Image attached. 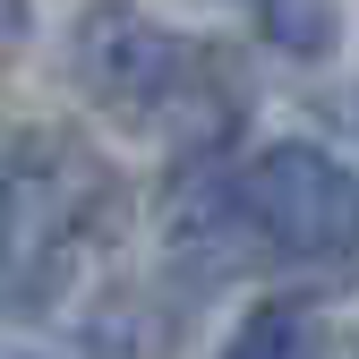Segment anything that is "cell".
<instances>
[{
	"label": "cell",
	"mask_w": 359,
	"mask_h": 359,
	"mask_svg": "<svg viewBox=\"0 0 359 359\" xmlns=\"http://www.w3.org/2000/svg\"><path fill=\"white\" fill-rule=\"evenodd\" d=\"M222 359H325V325L308 299H257L240 334L222 342Z\"/></svg>",
	"instance_id": "3957f363"
},
{
	"label": "cell",
	"mask_w": 359,
	"mask_h": 359,
	"mask_svg": "<svg viewBox=\"0 0 359 359\" xmlns=\"http://www.w3.org/2000/svg\"><path fill=\"white\" fill-rule=\"evenodd\" d=\"M231 248L240 265H342L359 257V171L334 163L325 146H265L231 180Z\"/></svg>",
	"instance_id": "7a4b0ae2"
},
{
	"label": "cell",
	"mask_w": 359,
	"mask_h": 359,
	"mask_svg": "<svg viewBox=\"0 0 359 359\" xmlns=\"http://www.w3.org/2000/svg\"><path fill=\"white\" fill-rule=\"evenodd\" d=\"M265 26H274V43H291V52H325V43H334V9H325V0H299V9L283 0Z\"/></svg>",
	"instance_id": "277c9868"
},
{
	"label": "cell",
	"mask_w": 359,
	"mask_h": 359,
	"mask_svg": "<svg viewBox=\"0 0 359 359\" xmlns=\"http://www.w3.org/2000/svg\"><path fill=\"white\" fill-rule=\"evenodd\" d=\"M26 43V0H0V60Z\"/></svg>",
	"instance_id": "5b68a950"
},
{
	"label": "cell",
	"mask_w": 359,
	"mask_h": 359,
	"mask_svg": "<svg viewBox=\"0 0 359 359\" xmlns=\"http://www.w3.org/2000/svg\"><path fill=\"white\" fill-rule=\"evenodd\" d=\"M69 60H77V86L95 103H111L120 120H137V128H171L180 154L222 146L231 120H240L231 77H214V60L197 52V43L146 26L128 0H95V9L77 18Z\"/></svg>",
	"instance_id": "6da1fadb"
}]
</instances>
